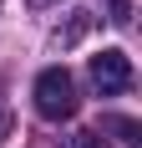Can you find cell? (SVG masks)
<instances>
[{"label": "cell", "instance_id": "cell-1", "mask_svg": "<svg viewBox=\"0 0 142 148\" xmlns=\"http://www.w3.org/2000/svg\"><path fill=\"white\" fill-rule=\"evenodd\" d=\"M30 97H36V112H41L46 123H66V118H76V107H81L76 82H71V72H66V66H46V72L36 77Z\"/></svg>", "mask_w": 142, "mask_h": 148}, {"label": "cell", "instance_id": "cell-2", "mask_svg": "<svg viewBox=\"0 0 142 148\" xmlns=\"http://www.w3.org/2000/svg\"><path fill=\"white\" fill-rule=\"evenodd\" d=\"M86 72H91V87H97L101 97H117V92L132 87V56H127V51H117V46L97 51Z\"/></svg>", "mask_w": 142, "mask_h": 148}, {"label": "cell", "instance_id": "cell-3", "mask_svg": "<svg viewBox=\"0 0 142 148\" xmlns=\"http://www.w3.org/2000/svg\"><path fill=\"white\" fill-rule=\"evenodd\" d=\"M61 148H112V143H107L101 133H91V128H86V133H71V138H66Z\"/></svg>", "mask_w": 142, "mask_h": 148}, {"label": "cell", "instance_id": "cell-4", "mask_svg": "<svg viewBox=\"0 0 142 148\" xmlns=\"http://www.w3.org/2000/svg\"><path fill=\"white\" fill-rule=\"evenodd\" d=\"M112 21H117V26H132V5H127V0H112Z\"/></svg>", "mask_w": 142, "mask_h": 148}, {"label": "cell", "instance_id": "cell-5", "mask_svg": "<svg viewBox=\"0 0 142 148\" xmlns=\"http://www.w3.org/2000/svg\"><path fill=\"white\" fill-rule=\"evenodd\" d=\"M5 138H10V107L0 102V143H5Z\"/></svg>", "mask_w": 142, "mask_h": 148}, {"label": "cell", "instance_id": "cell-6", "mask_svg": "<svg viewBox=\"0 0 142 148\" xmlns=\"http://www.w3.org/2000/svg\"><path fill=\"white\" fill-rule=\"evenodd\" d=\"M36 5H51V0H36Z\"/></svg>", "mask_w": 142, "mask_h": 148}]
</instances>
